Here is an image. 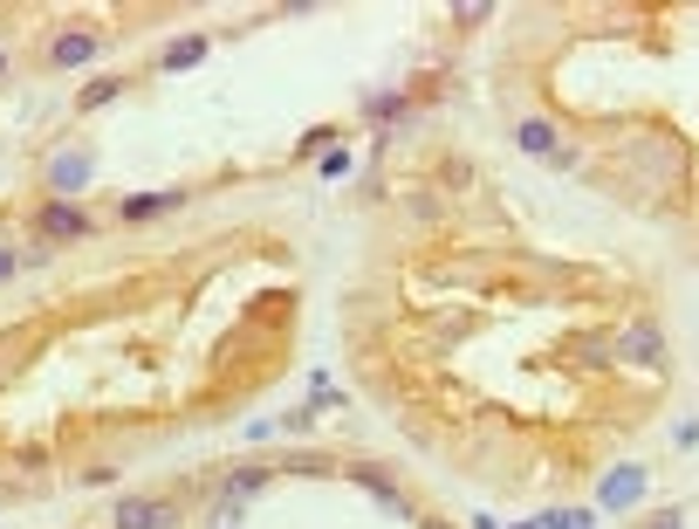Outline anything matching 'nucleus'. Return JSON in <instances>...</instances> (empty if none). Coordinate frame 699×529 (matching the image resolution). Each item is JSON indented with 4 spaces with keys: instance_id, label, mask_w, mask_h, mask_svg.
<instances>
[{
    "instance_id": "8",
    "label": "nucleus",
    "mask_w": 699,
    "mask_h": 529,
    "mask_svg": "<svg viewBox=\"0 0 699 529\" xmlns=\"http://www.w3.org/2000/svg\"><path fill=\"white\" fill-rule=\"evenodd\" d=\"M124 90H131V76H90V83L75 90V111H83V117H90V111H110Z\"/></svg>"
},
{
    "instance_id": "11",
    "label": "nucleus",
    "mask_w": 699,
    "mask_h": 529,
    "mask_svg": "<svg viewBox=\"0 0 699 529\" xmlns=\"http://www.w3.org/2000/svg\"><path fill=\"white\" fill-rule=\"evenodd\" d=\"M343 474H350V482H364V488H371V495H377V502H384V509H392V516H411V502H405V495H398L392 482H384L377 468H364V461H350Z\"/></svg>"
},
{
    "instance_id": "1",
    "label": "nucleus",
    "mask_w": 699,
    "mask_h": 529,
    "mask_svg": "<svg viewBox=\"0 0 699 529\" xmlns=\"http://www.w3.org/2000/svg\"><path fill=\"white\" fill-rule=\"evenodd\" d=\"M268 488V468L261 461H247V468H226V482H220V495H213V522L220 529H233L247 509H254V495Z\"/></svg>"
},
{
    "instance_id": "14",
    "label": "nucleus",
    "mask_w": 699,
    "mask_h": 529,
    "mask_svg": "<svg viewBox=\"0 0 699 529\" xmlns=\"http://www.w3.org/2000/svg\"><path fill=\"white\" fill-rule=\"evenodd\" d=\"M323 145H336V124H316V131L295 145V159H308V151H323Z\"/></svg>"
},
{
    "instance_id": "21",
    "label": "nucleus",
    "mask_w": 699,
    "mask_h": 529,
    "mask_svg": "<svg viewBox=\"0 0 699 529\" xmlns=\"http://www.w3.org/2000/svg\"><path fill=\"white\" fill-rule=\"evenodd\" d=\"M8 69H14V62H8V48H0V83H8Z\"/></svg>"
},
{
    "instance_id": "19",
    "label": "nucleus",
    "mask_w": 699,
    "mask_h": 529,
    "mask_svg": "<svg viewBox=\"0 0 699 529\" xmlns=\"http://www.w3.org/2000/svg\"><path fill=\"white\" fill-rule=\"evenodd\" d=\"M644 529H686V516L672 509V516H659V522H644Z\"/></svg>"
},
{
    "instance_id": "17",
    "label": "nucleus",
    "mask_w": 699,
    "mask_h": 529,
    "mask_svg": "<svg viewBox=\"0 0 699 529\" xmlns=\"http://www.w3.org/2000/svg\"><path fill=\"white\" fill-rule=\"evenodd\" d=\"M8 378H14V337L0 344V392H8Z\"/></svg>"
},
{
    "instance_id": "3",
    "label": "nucleus",
    "mask_w": 699,
    "mask_h": 529,
    "mask_svg": "<svg viewBox=\"0 0 699 529\" xmlns=\"http://www.w3.org/2000/svg\"><path fill=\"white\" fill-rule=\"evenodd\" d=\"M35 234L42 241H96V214H83L75 199H48L35 214Z\"/></svg>"
},
{
    "instance_id": "13",
    "label": "nucleus",
    "mask_w": 699,
    "mask_h": 529,
    "mask_svg": "<svg viewBox=\"0 0 699 529\" xmlns=\"http://www.w3.org/2000/svg\"><path fill=\"white\" fill-rule=\"evenodd\" d=\"M590 522H597L590 509H549L541 516V529H590Z\"/></svg>"
},
{
    "instance_id": "12",
    "label": "nucleus",
    "mask_w": 699,
    "mask_h": 529,
    "mask_svg": "<svg viewBox=\"0 0 699 529\" xmlns=\"http://www.w3.org/2000/svg\"><path fill=\"white\" fill-rule=\"evenodd\" d=\"M206 56V35H178V42H165V56H159V69H193Z\"/></svg>"
},
{
    "instance_id": "5",
    "label": "nucleus",
    "mask_w": 699,
    "mask_h": 529,
    "mask_svg": "<svg viewBox=\"0 0 699 529\" xmlns=\"http://www.w3.org/2000/svg\"><path fill=\"white\" fill-rule=\"evenodd\" d=\"M617 358H631V365H665V331H659V323L652 317H631L625 323V331H617Z\"/></svg>"
},
{
    "instance_id": "4",
    "label": "nucleus",
    "mask_w": 699,
    "mask_h": 529,
    "mask_svg": "<svg viewBox=\"0 0 699 529\" xmlns=\"http://www.w3.org/2000/svg\"><path fill=\"white\" fill-rule=\"evenodd\" d=\"M103 56V28H62V35H48V69H83Z\"/></svg>"
},
{
    "instance_id": "2",
    "label": "nucleus",
    "mask_w": 699,
    "mask_h": 529,
    "mask_svg": "<svg viewBox=\"0 0 699 529\" xmlns=\"http://www.w3.org/2000/svg\"><path fill=\"white\" fill-rule=\"evenodd\" d=\"M90 172H96V159L90 151H56V159L42 165V186H48V199H83V186H90Z\"/></svg>"
},
{
    "instance_id": "18",
    "label": "nucleus",
    "mask_w": 699,
    "mask_h": 529,
    "mask_svg": "<svg viewBox=\"0 0 699 529\" xmlns=\"http://www.w3.org/2000/svg\"><path fill=\"white\" fill-rule=\"evenodd\" d=\"M14 268H21V248H0V283H8Z\"/></svg>"
},
{
    "instance_id": "10",
    "label": "nucleus",
    "mask_w": 699,
    "mask_h": 529,
    "mask_svg": "<svg viewBox=\"0 0 699 529\" xmlns=\"http://www.w3.org/2000/svg\"><path fill=\"white\" fill-rule=\"evenodd\" d=\"M644 482H652L644 468H617V474H604V509H631V502L644 495Z\"/></svg>"
},
{
    "instance_id": "7",
    "label": "nucleus",
    "mask_w": 699,
    "mask_h": 529,
    "mask_svg": "<svg viewBox=\"0 0 699 529\" xmlns=\"http://www.w3.org/2000/svg\"><path fill=\"white\" fill-rule=\"evenodd\" d=\"M514 145H522L528 159H556V151H562V131H556L549 117H522V124H514Z\"/></svg>"
},
{
    "instance_id": "20",
    "label": "nucleus",
    "mask_w": 699,
    "mask_h": 529,
    "mask_svg": "<svg viewBox=\"0 0 699 529\" xmlns=\"http://www.w3.org/2000/svg\"><path fill=\"white\" fill-rule=\"evenodd\" d=\"M474 529H501V522H494V516H474Z\"/></svg>"
},
{
    "instance_id": "9",
    "label": "nucleus",
    "mask_w": 699,
    "mask_h": 529,
    "mask_svg": "<svg viewBox=\"0 0 699 529\" xmlns=\"http://www.w3.org/2000/svg\"><path fill=\"white\" fill-rule=\"evenodd\" d=\"M186 186H172V193H131L124 199V220H159V214H172V207H186Z\"/></svg>"
},
{
    "instance_id": "16",
    "label": "nucleus",
    "mask_w": 699,
    "mask_h": 529,
    "mask_svg": "<svg viewBox=\"0 0 699 529\" xmlns=\"http://www.w3.org/2000/svg\"><path fill=\"white\" fill-rule=\"evenodd\" d=\"M308 419H316V406H295V413H281V434H302Z\"/></svg>"
},
{
    "instance_id": "6",
    "label": "nucleus",
    "mask_w": 699,
    "mask_h": 529,
    "mask_svg": "<svg viewBox=\"0 0 699 529\" xmlns=\"http://www.w3.org/2000/svg\"><path fill=\"white\" fill-rule=\"evenodd\" d=\"M110 529H172V502L165 495H124L110 509Z\"/></svg>"
},
{
    "instance_id": "15",
    "label": "nucleus",
    "mask_w": 699,
    "mask_h": 529,
    "mask_svg": "<svg viewBox=\"0 0 699 529\" xmlns=\"http://www.w3.org/2000/svg\"><path fill=\"white\" fill-rule=\"evenodd\" d=\"M343 172H350V151H343V145L323 151V180H343Z\"/></svg>"
}]
</instances>
